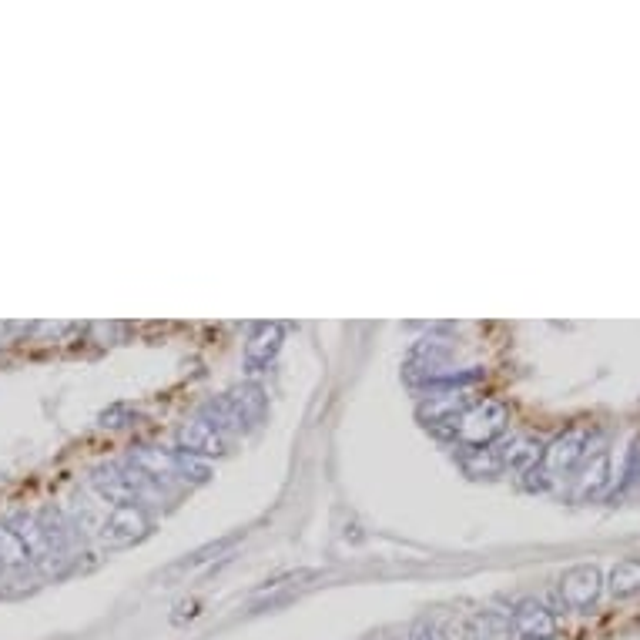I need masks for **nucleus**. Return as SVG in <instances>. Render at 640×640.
Listing matches in <instances>:
<instances>
[{
  "mask_svg": "<svg viewBox=\"0 0 640 640\" xmlns=\"http://www.w3.org/2000/svg\"><path fill=\"white\" fill-rule=\"evenodd\" d=\"M470 637L473 640H513V624L506 614L496 610H483L470 620Z\"/></svg>",
  "mask_w": 640,
  "mask_h": 640,
  "instance_id": "obj_8",
  "label": "nucleus"
},
{
  "mask_svg": "<svg viewBox=\"0 0 640 640\" xmlns=\"http://www.w3.org/2000/svg\"><path fill=\"white\" fill-rule=\"evenodd\" d=\"M540 460H543V450L533 439H513V450L500 453V463L513 466V470H530V466H537Z\"/></svg>",
  "mask_w": 640,
  "mask_h": 640,
  "instance_id": "obj_11",
  "label": "nucleus"
},
{
  "mask_svg": "<svg viewBox=\"0 0 640 640\" xmlns=\"http://www.w3.org/2000/svg\"><path fill=\"white\" fill-rule=\"evenodd\" d=\"M580 456H584V429H570L567 436H560L557 443L543 453V463H547V470L560 473V470H570Z\"/></svg>",
  "mask_w": 640,
  "mask_h": 640,
  "instance_id": "obj_5",
  "label": "nucleus"
},
{
  "mask_svg": "<svg viewBox=\"0 0 640 640\" xmlns=\"http://www.w3.org/2000/svg\"><path fill=\"white\" fill-rule=\"evenodd\" d=\"M513 634L523 640H553L557 637V617L550 614L547 607L537 604V600H523L513 610Z\"/></svg>",
  "mask_w": 640,
  "mask_h": 640,
  "instance_id": "obj_3",
  "label": "nucleus"
},
{
  "mask_svg": "<svg viewBox=\"0 0 640 640\" xmlns=\"http://www.w3.org/2000/svg\"><path fill=\"white\" fill-rule=\"evenodd\" d=\"M282 346V326H269V322H262V326H255L252 332V339H248V346H245V359L252 362V366H265L275 352H279Z\"/></svg>",
  "mask_w": 640,
  "mask_h": 640,
  "instance_id": "obj_6",
  "label": "nucleus"
},
{
  "mask_svg": "<svg viewBox=\"0 0 640 640\" xmlns=\"http://www.w3.org/2000/svg\"><path fill=\"white\" fill-rule=\"evenodd\" d=\"M27 560H31V547L24 533L0 527V567H24Z\"/></svg>",
  "mask_w": 640,
  "mask_h": 640,
  "instance_id": "obj_10",
  "label": "nucleus"
},
{
  "mask_svg": "<svg viewBox=\"0 0 640 640\" xmlns=\"http://www.w3.org/2000/svg\"><path fill=\"white\" fill-rule=\"evenodd\" d=\"M600 590H604V577L597 567H573L560 580V597L570 610H590L600 600Z\"/></svg>",
  "mask_w": 640,
  "mask_h": 640,
  "instance_id": "obj_2",
  "label": "nucleus"
},
{
  "mask_svg": "<svg viewBox=\"0 0 640 640\" xmlns=\"http://www.w3.org/2000/svg\"><path fill=\"white\" fill-rule=\"evenodd\" d=\"M181 446H188L185 453H222V436H218L215 423H205V419H195L181 429Z\"/></svg>",
  "mask_w": 640,
  "mask_h": 640,
  "instance_id": "obj_7",
  "label": "nucleus"
},
{
  "mask_svg": "<svg viewBox=\"0 0 640 640\" xmlns=\"http://www.w3.org/2000/svg\"><path fill=\"white\" fill-rule=\"evenodd\" d=\"M145 530H148V520L145 513H141V506H118V510L111 513V520L104 523V540L131 543L145 537Z\"/></svg>",
  "mask_w": 640,
  "mask_h": 640,
  "instance_id": "obj_4",
  "label": "nucleus"
},
{
  "mask_svg": "<svg viewBox=\"0 0 640 640\" xmlns=\"http://www.w3.org/2000/svg\"><path fill=\"white\" fill-rule=\"evenodd\" d=\"M610 590H614L617 600H630L640 594V560H624L617 563L614 573H610Z\"/></svg>",
  "mask_w": 640,
  "mask_h": 640,
  "instance_id": "obj_9",
  "label": "nucleus"
},
{
  "mask_svg": "<svg viewBox=\"0 0 640 640\" xmlns=\"http://www.w3.org/2000/svg\"><path fill=\"white\" fill-rule=\"evenodd\" d=\"M416 640H450V637H446L436 624H423L416 630Z\"/></svg>",
  "mask_w": 640,
  "mask_h": 640,
  "instance_id": "obj_12",
  "label": "nucleus"
},
{
  "mask_svg": "<svg viewBox=\"0 0 640 640\" xmlns=\"http://www.w3.org/2000/svg\"><path fill=\"white\" fill-rule=\"evenodd\" d=\"M503 426H506V406L496 403V399H486V403L473 406L470 413L460 419L456 436H460V443L480 450V446H486L490 439H496L503 433Z\"/></svg>",
  "mask_w": 640,
  "mask_h": 640,
  "instance_id": "obj_1",
  "label": "nucleus"
}]
</instances>
